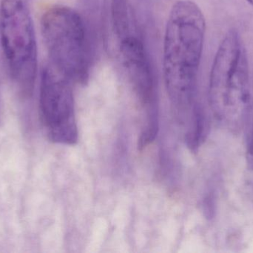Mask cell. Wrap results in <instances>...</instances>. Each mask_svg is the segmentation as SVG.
<instances>
[{"label": "cell", "instance_id": "obj_1", "mask_svg": "<svg viewBox=\"0 0 253 253\" xmlns=\"http://www.w3.org/2000/svg\"><path fill=\"white\" fill-rule=\"evenodd\" d=\"M205 32V16L196 2L174 3L165 27L162 70L169 100L188 115L189 125L202 110L195 98Z\"/></svg>", "mask_w": 253, "mask_h": 253}, {"label": "cell", "instance_id": "obj_8", "mask_svg": "<svg viewBox=\"0 0 253 253\" xmlns=\"http://www.w3.org/2000/svg\"><path fill=\"white\" fill-rule=\"evenodd\" d=\"M246 1H248V2L249 3V4L253 7V0H246Z\"/></svg>", "mask_w": 253, "mask_h": 253}, {"label": "cell", "instance_id": "obj_3", "mask_svg": "<svg viewBox=\"0 0 253 253\" xmlns=\"http://www.w3.org/2000/svg\"><path fill=\"white\" fill-rule=\"evenodd\" d=\"M41 31L50 65L72 82L84 84L90 67V42L83 16L55 4L43 13Z\"/></svg>", "mask_w": 253, "mask_h": 253}, {"label": "cell", "instance_id": "obj_9", "mask_svg": "<svg viewBox=\"0 0 253 253\" xmlns=\"http://www.w3.org/2000/svg\"><path fill=\"white\" fill-rule=\"evenodd\" d=\"M0 41H1V31H0Z\"/></svg>", "mask_w": 253, "mask_h": 253}, {"label": "cell", "instance_id": "obj_4", "mask_svg": "<svg viewBox=\"0 0 253 253\" xmlns=\"http://www.w3.org/2000/svg\"><path fill=\"white\" fill-rule=\"evenodd\" d=\"M1 43L9 73L20 92L34 90L38 65L34 22L26 0H1Z\"/></svg>", "mask_w": 253, "mask_h": 253}, {"label": "cell", "instance_id": "obj_5", "mask_svg": "<svg viewBox=\"0 0 253 253\" xmlns=\"http://www.w3.org/2000/svg\"><path fill=\"white\" fill-rule=\"evenodd\" d=\"M72 81L50 64L42 72L40 93V117L47 135L58 144L77 141Z\"/></svg>", "mask_w": 253, "mask_h": 253}, {"label": "cell", "instance_id": "obj_6", "mask_svg": "<svg viewBox=\"0 0 253 253\" xmlns=\"http://www.w3.org/2000/svg\"><path fill=\"white\" fill-rule=\"evenodd\" d=\"M111 43L122 68L147 111V126H158L154 77L139 28L112 40Z\"/></svg>", "mask_w": 253, "mask_h": 253}, {"label": "cell", "instance_id": "obj_2", "mask_svg": "<svg viewBox=\"0 0 253 253\" xmlns=\"http://www.w3.org/2000/svg\"><path fill=\"white\" fill-rule=\"evenodd\" d=\"M208 98L214 117L229 132H239L248 120L253 98L248 53L235 28L221 40L210 73Z\"/></svg>", "mask_w": 253, "mask_h": 253}, {"label": "cell", "instance_id": "obj_7", "mask_svg": "<svg viewBox=\"0 0 253 253\" xmlns=\"http://www.w3.org/2000/svg\"><path fill=\"white\" fill-rule=\"evenodd\" d=\"M250 116H251V124H250L248 139H247L246 162L248 168L253 170V101L249 117Z\"/></svg>", "mask_w": 253, "mask_h": 253}]
</instances>
